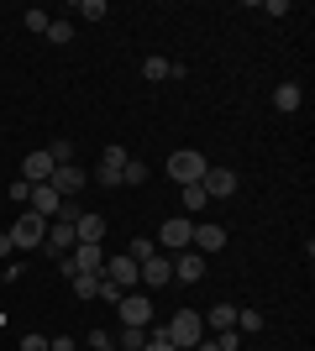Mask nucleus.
<instances>
[{
    "label": "nucleus",
    "mask_w": 315,
    "mask_h": 351,
    "mask_svg": "<svg viewBox=\"0 0 315 351\" xmlns=\"http://www.w3.org/2000/svg\"><path fill=\"white\" fill-rule=\"evenodd\" d=\"M163 336L174 341L179 351H195L200 341H205V320H200V309H179V315L163 325Z\"/></svg>",
    "instance_id": "f257e3e1"
},
{
    "label": "nucleus",
    "mask_w": 315,
    "mask_h": 351,
    "mask_svg": "<svg viewBox=\"0 0 315 351\" xmlns=\"http://www.w3.org/2000/svg\"><path fill=\"white\" fill-rule=\"evenodd\" d=\"M43 236H47V220L37 215V210H16V220H11V247L16 252L43 247Z\"/></svg>",
    "instance_id": "f03ea898"
},
{
    "label": "nucleus",
    "mask_w": 315,
    "mask_h": 351,
    "mask_svg": "<svg viewBox=\"0 0 315 351\" xmlns=\"http://www.w3.org/2000/svg\"><path fill=\"white\" fill-rule=\"evenodd\" d=\"M189 236H195V220H163V231L152 236V241H158V252H163V257H174V252H189Z\"/></svg>",
    "instance_id": "7ed1b4c3"
},
{
    "label": "nucleus",
    "mask_w": 315,
    "mask_h": 351,
    "mask_svg": "<svg viewBox=\"0 0 315 351\" xmlns=\"http://www.w3.org/2000/svg\"><path fill=\"white\" fill-rule=\"evenodd\" d=\"M126 158H132V152H126L121 142H110V147L100 152V168H95V184H100V189H121V168H126Z\"/></svg>",
    "instance_id": "20e7f679"
},
{
    "label": "nucleus",
    "mask_w": 315,
    "mask_h": 351,
    "mask_svg": "<svg viewBox=\"0 0 315 351\" xmlns=\"http://www.w3.org/2000/svg\"><path fill=\"white\" fill-rule=\"evenodd\" d=\"M205 168L210 162L200 158V152H174V158H168V178H174V184H200V178H205Z\"/></svg>",
    "instance_id": "39448f33"
},
{
    "label": "nucleus",
    "mask_w": 315,
    "mask_h": 351,
    "mask_svg": "<svg viewBox=\"0 0 315 351\" xmlns=\"http://www.w3.org/2000/svg\"><path fill=\"white\" fill-rule=\"evenodd\" d=\"M121 325H142V330H148V325H152V299H148V293H142V289H132V293H121Z\"/></svg>",
    "instance_id": "423d86ee"
},
{
    "label": "nucleus",
    "mask_w": 315,
    "mask_h": 351,
    "mask_svg": "<svg viewBox=\"0 0 315 351\" xmlns=\"http://www.w3.org/2000/svg\"><path fill=\"white\" fill-rule=\"evenodd\" d=\"M200 189L210 194V199H231V194L242 189L237 168H205V178H200Z\"/></svg>",
    "instance_id": "0eeeda50"
},
{
    "label": "nucleus",
    "mask_w": 315,
    "mask_h": 351,
    "mask_svg": "<svg viewBox=\"0 0 315 351\" xmlns=\"http://www.w3.org/2000/svg\"><path fill=\"white\" fill-rule=\"evenodd\" d=\"M137 283L142 289H163V283H174V257H148V263H137Z\"/></svg>",
    "instance_id": "6e6552de"
},
{
    "label": "nucleus",
    "mask_w": 315,
    "mask_h": 351,
    "mask_svg": "<svg viewBox=\"0 0 315 351\" xmlns=\"http://www.w3.org/2000/svg\"><path fill=\"white\" fill-rule=\"evenodd\" d=\"M47 184H53L63 199H74L79 189H90V173H84L79 162H63V168H53V178H47Z\"/></svg>",
    "instance_id": "1a4fd4ad"
},
{
    "label": "nucleus",
    "mask_w": 315,
    "mask_h": 351,
    "mask_svg": "<svg viewBox=\"0 0 315 351\" xmlns=\"http://www.w3.org/2000/svg\"><path fill=\"white\" fill-rule=\"evenodd\" d=\"M43 247L53 252V257H69V252L79 247L74 226H69V220H47V236H43Z\"/></svg>",
    "instance_id": "9d476101"
},
{
    "label": "nucleus",
    "mask_w": 315,
    "mask_h": 351,
    "mask_svg": "<svg viewBox=\"0 0 315 351\" xmlns=\"http://www.w3.org/2000/svg\"><path fill=\"white\" fill-rule=\"evenodd\" d=\"M105 278L116 283L121 293H132V289H142V283H137V263H132V257H126V252H121V257H105Z\"/></svg>",
    "instance_id": "9b49d317"
},
{
    "label": "nucleus",
    "mask_w": 315,
    "mask_h": 351,
    "mask_svg": "<svg viewBox=\"0 0 315 351\" xmlns=\"http://www.w3.org/2000/svg\"><path fill=\"white\" fill-rule=\"evenodd\" d=\"M69 263H74V273H90V278H105V252L90 247V241H79L74 252H69Z\"/></svg>",
    "instance_id": "f8f14e48"
},
{
    "label": "nucleus",
    "mask_w": 315,
    "mask_h": 351,
    "mask_svg": "<svg viewBox=\"0 0 315 351\" xmlns=\"http://www.w3.org/2000/svg\"><path fill=\"white\" fill-rule=\"evenodd\" d=\"M58 205H63V194L53 189V184H32V199H27V210H37L43 220H53V215H58Z\"/></svg>",
    "instance_id": "ddd939ff"
},
{
    "label": "nucleus",
    "mask_w": 315,
    "mask_h": 351,
    "mask_svg": "<svg viewBox=\"0 0 315 351\" xmlns=\"http://www.w3.org/2000/svg\"><path fill=\"white\" fill-rule=\"evenodd\" d=\"M21 178H27V184H47V178H53V158H47V147H37V152L21 158Z\"/></svg>",
    "instance_id": "4468645a"
},
{
    "label": "nucleus",
    "mask_w": 315,
    "mask_h": 351,
    "mask_svg": "<svg viewBox=\"0 0 315 351\" xmlns=\"http://www.w3.org/2000/svg\"><path fill=\"white\" fill-rule=\"evenodd\" d=\"M174 278H179V283H200V278H205V257H200L195 247L179 252V257H174Z\"/></svg>",
    "instance_id": "2eb2a0df"
},
{
    "label": "nucleus",
    "mask_w": 315,
    "mask_h": 351,
    "mask_svg": "<svg viewBox=\"0 0 315 351\" xmlns=\"http://www.w3.org/2000/svg\"><path fill=\"white\" fill-rule=\"evenodd\" d=\"M189 247L200 252V257H210V252L226 247V226H195V236H189Z\"/></svg>",
    "instance_id": "dca6fc26"
},
{
    "label": "nucleus",
    "mask_w": 315,
    "mask_h": 351,
    "mask_svg": "<svg viewBox=\"0 0 315 351\" xmlns=\"http://www.w3.org/2000/svg\"><path fill=\"white\" fill-rule=\"evenodd\" d=\"M200 320H205V330H237V304H210V309H200Z\"/></svg>",
    "instance_id": "f3484780"
},
{
    "label": "nucleus",
    "mask_w": 315,
    "mask_h": 351,
    "mask_svg": "<svg viewBox=\"0 0 315 351\" xmlns=\"http://www.w3.org/2000/svg\"><path fill=\"white\" fill-rule=\"evenodd\" d=\"M74 236H79V241H90V247H100V241H105V215L84 210V215L74 220Z\"/></svg>",
    "instance_id": "a211bd4d"
},
{
    "label": "nucleus",
    "mask_w": 315,
    "mask_h": 351,
    "mask_svg": "<svg viewBox=\"0 0 315 351\" xmlns=\"http://www.w3.org/2000/svg\"><path fill=\"white\" fill-rule=\"evenodd\" d=\"M300 105H305V95H300L294 79H284V84L273 89V110H284V116H289V110H300Z\"/></svg>",
    "instance_id": "6ab92c4d"
},
{
    "label": "nucleus",
    "mask_w": 315,
    "mask_h": 351,
    "mask_svg": "<svg viewBox=\"0 0 315 351\" xmlns=\"http://www.w3.org/2000/svg\"><path fill=\"white\" fill-rule=\"evenodd\" d=\"M142 346H148V330H142V325H121L116 351H142Z\"/></svg>",
    "instance_id": "aec40b11"
},
{
    "label": "nucleus",
    "mask_w": 315,
    "mask_h": 351,
    "mask_svg": "<svg viewBox=\"0 0 315 351\" xmlns=\"http://www.w3.org/2000/svg\"><path fill=\"white\" fill-rule=\"evenodd\" d=\"M142 79H152V84L174 79V58H142Z\"/></svg>",
    "instance_id": "412c9836"
},
{
    "label": "nucleus",
    "mask_w": 315,
    "mask_h": 351,
    "mask_svg": "<svg viewBox=\"0 0 315 351\" xmlns=\"http://www.w3.org/2000/svg\"><path fill=\"white\" fill-rule=\"evenodd\" d=\"M43 37H47V43H58V47H63V43H74V21H63V16H53Z\"/></svg>",
    "instance_id": "4be33fe9"
},
{
    "label": "nucleus",
    "mask_w": 315,
    "mask_h": 351,
    "mask_svg": "<svg viewBox=\"0 0 315 351\" xmlns=\"http://www.w3.org/2000/svg\"><path fill=\"white\" fill-rule=\"evenodd\" d=\"M126 257H132V263H148V257H158V241H152V236H132Z\"/></svg>",
    "instance_id": "5701e85b"
},
{
    "label": "nucleus",
    "mask_w": 315,
    "mask_h": 351,
    "mask_svg": "<svg viewBox=\"0 0 315 351\" xmlns=\"http://www.w3.org/2000/svg\"><path fill=\"white\" fill-rule=\"evenodd\" d=\"M263 330V309H237V336H257Z\"/></svg>",
    "instance_id": "b1692460"
},
{
    "label": "nucleus",
    "mask_w": 315,
    "mask_h": 351,
    "mask_svg": "<svg viewBox=\"0 0 315 351\" xmlns=\"http://www.w3.org/2000/svg\"><path fill=\"white\" fill-rule=\"evenodd\" d=\"M179 194H184V210H189V215H200V210H205V205H210V194H205V189H200V184H184V189H179Z\"/></svg>",
    "instance_id": "393cba45"
},
{
    "label": "nucleus",
    "mask_w": 315,
    "mask_h": 351,
    "mask_svg": "<svg viewBox=\"0 0 315 351\" xmlns=\"http://www.w3.org/2000/svg\"><path fill=\"white\" fill-rule=\"evenodd\" d=\"M126 184H148V162L142 158H126V168H121V189Z\"/></svg>",
    "instance_id": "a878e982"
},
{
    "label": "nucleus",
    "mask_w": 315,
    "mask_h": 351,
    "mask_svg": "<svg viewBox=\"0 0 315 351\" xmlns=\"http://www.w3.org/2000/svg\"><path fill=\"white\" fill-rule=\"evenodd\" d=\"M74 299H95V289H100V278H90V273H74Z\"/></svg>",
    "instance_id": "bb28decb"
},
{
    "label": "nucleus",
    "mask_w": 315,
    "mask_h": 351,
    "mask_svg": "<svg viewBox=\"0 0 315 351\" xmlns=\"http://www.w3.org/2000/svg\"><path fill=\"white\" fill-rule=\"evenodd\" d=\"M47 158H53V168H63V162H74V142H63V136H58V142L47 147Z\"/></svg>",
    "instance_id": "cd10ccee"
},
{
    "label": "nucleus",
    "mask_w": 315,
    "mask_h": 351,
    "mask_svg": "<svg viewBox=\"0 0 315 351\" xmlns=\"http://www.w3.org/2000/svg\"><path fill=\"white\" fill-rule=\"evenodd\" d=\"M21 21H27V32H47V21H53V16H47L43 5H32V11H21Z\"/></svg>",
    "instance_id": "c85d7f7f"
},
{
    "label": "nucleus",
    "mask_w": 315,
    "mask_h": 351,
    "mask_svg": "<svg viewBox=\"0 0 315 351\" xmlns=\"http://www.w3.org/2000/svg\"><path fill=\"white\" fill-rule=\"evenodd\" d=\"M74 11H79V16H84V21H100V16H105V11H110V5H105V0H79Z\"/></svg>",
    "instance_id": "c756f323"
},
{
    "label": "nucleus",
    "mask_w": 315,
    "mask_h": 351,
    "mask_svg": "<svg viewBox=\"0 0 315 351\" xmlns=\"http://www.w3.org/2000/svg\"><path fill=\"white\" fill-rule=\"evenodd\" d=\"M27 199H32V184H27V178H16V184H11V205L27 210Z\"/></svg>",
    "instance_id": "7c9ffc66"
},
{
    "label": "nucleus",
    "mask_w": 315,
    "mask_h": 351,
    "mask_svg": "<svg viewBox=\"0 0 315 351\" xmlns=\"http://www.w3.org/2000/svg\"><path fill=\"white\" fill-rule=\"evenodd\" d=\"M95 299H105V304H121V289L110 278H100V289H95Z\"/></svg>",
    "instance_id": "2f4dec72"
},
{
    "label": "nucleus",
    "mask_w": 315,
    "mask_h": 351,
    "mask_svg": "<svg viewBox=\"0 0 315 351\" xmlns=\"http://www.w3.org/2000/svg\"><path fill=\"white\" fill-rule=\"evenodd\" d=\"M16 351H47V336H37V330H27V336H21V346Z\"/></svg>",
    "instance_id": "473e14b6"
},
{
    "label": "nucleus",
    "mask_w": 315,
    "mask_h": 351,
    "mask_svg": "<svg viewBox=\"0 0 315 351\" xmlns=\"http://www.w3.org/2000/svg\"><path fill=\"white\" fill-rule=\"evenodd\" d=\"M90 351H116V341L105 336V330H90Z\"/></svg>",
    "instance_id": "72a5a7b5"
},
{
    "label": "nucleus",
    "mask_w": 315,
    "mask_h": 351,
    "mask_svg": "<svg viewBox=\"0 0 315 351\" xmlns=\"http://www.w3.org/2000/svg\"><path fill=\"white\" fill-rule=\"evenodd\" d=\"M215 346H221V351H237L242 336H237V330H221V336H215Z\"/></svg>",
    "instance_id": "f704fd0d"
},
{
    "label": "nucleus",
    "mask_w": 315,
    "mask_h": 351,
    "mask_svg": "<svg viewBox=\"0 0 315 351\" xmlns=\"http://www.w3.org/2000/svg\"><path fill=\"white\" fill-rule=\"evenodd\" d=\"M47 351H74V336H53V341H47Z\"/></svg>",
    "instance_id": "c9c22d12"
},
{
    "label": "nucleus",
    "mask_w": 315,
    "mask_h": 351,
    "mask_svg": "<svg viewBox=\"0 0 315 351\" xmlns=\"http://www.w3.org/2000/svg\"><path fill=\"white\" fill-rule=\"evenodd\" d=\"M11 252H16V247H11V231H0V263H5Z\"/></svg>",
    "instance_id": "e433bc0d"
},
{
    "label": "nucleus",
    "mask_w": 315,
    "mask_h": 351,
    "mask_svg": "<svg viewBox=\"0 0 315 351\" xmlns=\"http://www.w3.org/2000/svg\"><path fill=\"white\" fill-rule=\"evenodd\" d=\"M195 351H221V346H215V336H205V341H200Z\"/></svg>",
    "instance_id": "4c0bfd02"
}]
</instances>
